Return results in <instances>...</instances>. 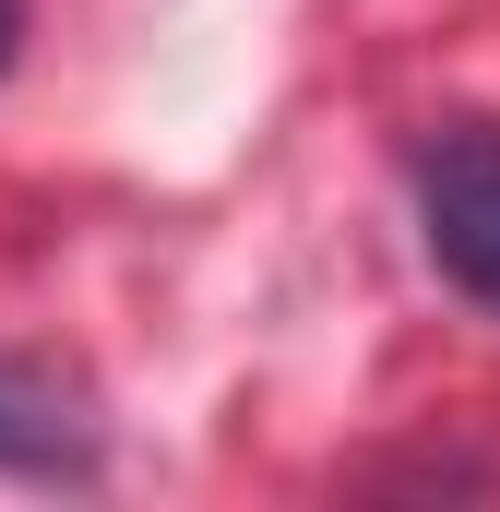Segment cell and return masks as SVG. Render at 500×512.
Wrapping results in <instances>:
<instances>
[{"mask_svg": "<svg viewBox=\"0 0 500 512\" xmlns=\"http://www.w3.org/2000/svg\"><path fill=\"white\" fill-rule=\"evenodd\" d=\"M72 465H84V429L48 393L0 382V477H72Z\"/></svg>", "mask_w": 500, "mask_h": 512, "instance_id": "2", "label": "cell"}, {"mask_svg": "<svg viewBox=\"0 0 500 512\" xmlns=\"http://www.w3.org/2000/svg\"><path fill=\"white\" fill-rule=\"evenodd\" d=\"M12 36H24V0H0V60H12Z\"/></svg>", "mask_w": 500, "mask_h": 512, "instance_id": "3", "label": "cell"}, {"mask_svg": "<svg viewBox=\"0 0 500 512\" xmlns=\"http://www.w3.org/2000/svg\"><path fill=\"white\" fill-rule=\"evenodd\" d=\"M417 239L477 310H500V120H441L417 143Z\"/></svg>", "mask_w": 500, "mask_h": 512, "instance_id": "1", "label": "cell"}]
</instances>
